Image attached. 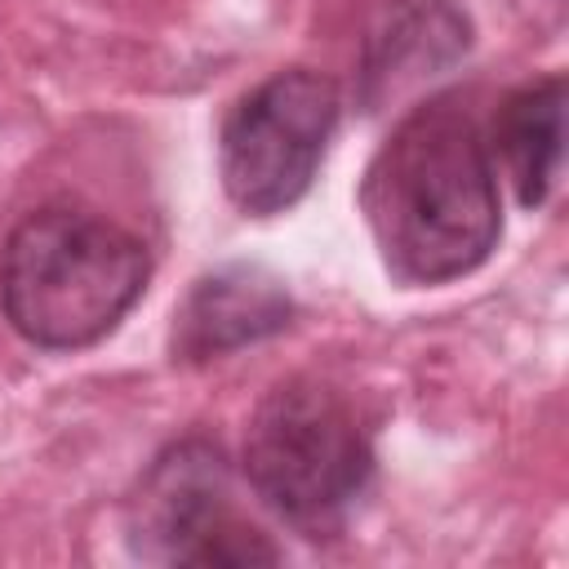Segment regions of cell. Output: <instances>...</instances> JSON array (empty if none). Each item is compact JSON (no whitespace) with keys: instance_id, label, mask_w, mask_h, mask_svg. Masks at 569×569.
<instances>
[{"instance_id":"cell-1","label":"cell","mask_w":569,"mask_h":569,"mask_svg":"<svg viewBox=\"0 0 569 569\" xmlns=\"http://www.w3.org/2000/svg\"><path fill=\"white\" fill-rule=\"evenodd\" d=\"M360 213L396 280L445 284L476 271L502 231L498 169L476 120L453 102L413 107L373 151Z\"/></svg>"},{"instance_id":"cell-2","label":"cell","mask_w":569,"mask_h":569,"mask_svg":"<svg viewBox=\"0 0 569 569\" xmlns=\"http://www.w3.org/2000/svg\"><path fill=\"white\" fill-rule=\"evenodd\" d=\"M147 249L89 209L27 213L0 253L4 320L44 351L107 338L147 289Z\"/></svg>"},{"instance_id":"cell-3","label":"cell","mask_w":569,"mask_h":569,"mask_svg":"<svg viewBox=\"0 0 569 569\" xmlns=\"http://www.w3.org/2000/svg\"><path fill=\"white\" fill-rule=\"evenodd\" d=\"M373 471L369 436L356 409L325 382L293 378L267 391L249 418V489L293 529L320 538L365 493Z\"/></svg>"},{"instance_id":"cell-4","label":"cell","mask_w":569,"mask_h":569,"mask_svg":"<svg viewBox=\"0 0 569 569\" xmlns=\"http://www.w3.org/2000/svg\"><path fill=\"white\" fill-rule=\"evenodd\" d=\"M338 89L320 71L289 67L253 84L222 120L218 169L236 209L267 218L298 204L338 124Z\"/></svg>"},{"instance_id":"cell-5","label":"cell","mask_w":569,"mask_h":569,"mask_svg":"<svg viewBox=\"0 0 569 569\" xmlns=\"http://www.w3.org/2000/svg\"><path fill=\"white\" fill-rule=\"evenodd\" d=\"M129 547L156 565L240 569L280 551L231 502V467L204 440L164 449L129 498Z\"/></svg>"},{"instance_id":"cell-6","label":"cell","mask_w":569,"mask_h":569,"mask_svg":"<svg viewBox=\"0 0 569 569\" xmlns=\"http://www.w3.org/2000/svg\"><path fill=\"white\" fill-rule=\"evenodd\" d=\"M471 44V22L453 0H373L365 27V102L382 107L449 71Z\"/></svg>"},{"instance_id":"cell-7","label":"cell","mask_w":569,"mask_h":569,"mask_svg":"<svg viewBox=\"0 0 569 569\" xmlns=\"http://www.w3.org/2000/svg\"><path fill=\"white\" fill-rule=\"evenodd\" d=\"M289 293L276 276L262 267H222L187 293L178 325H173V351L182 360H213L244 342L271 338L289 325Z\"/></svg>"},{"instance_id":"cell-8","label":"cell","mask_w":569,"mask_h":569,"mask_svg":"<svg viewBox=\"0 0 569 569\" xmlns=\"http://www.w3.org/2000/svg\"><path fill=\"white\" fill-rule=\"evenodd\" d=\"M560 124H565V80L547 76L516 89L493 120V151L525 209H538L560 173Z\"/></svg>"}]
</instances>
